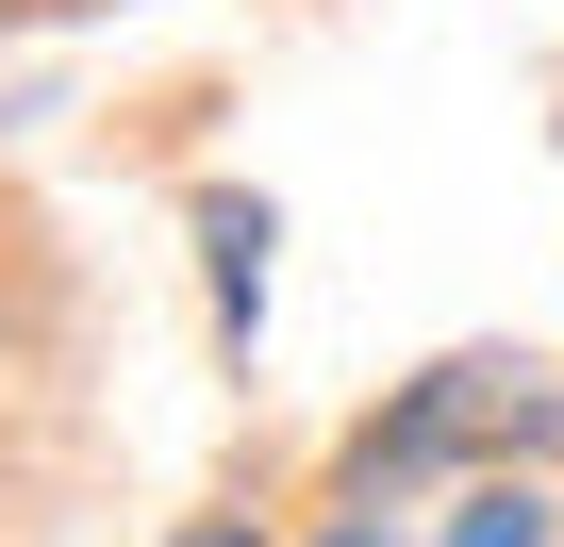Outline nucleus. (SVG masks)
I'll list each match as a JSON object with an SVG mask.
<instances>
[{
    "label": "nucleus",
    "mask_w": 564,
    "mask_h": 547,
    "mask_svg": "<svg viewBox=\"0 0 564 547\" xmlns=\"http://www.w3.org/2000/svg\"><path fill=\"white\" fill-rule=\"evenodd\" d=\"M547 415H564V398H547L531 365H448L415 415H382V431H366V481H399V464H448V448H481V431H514V448H531Z\"/></svg>",
    "instance_id": "f257e3e1"
},
{
    "label": "nucleus",
    "mask_w": 564,
    "mask_h": 547,
    "mask_svg": "<svg viewBox=\"0 0 564 547\" xmlns=\"http://www.w3.org/2000/svg\"><path fill=\"white\" fill-rule=\"evenodd\" d=\"M199 232H216V299H232V316H265V216H249V199H216Z\"/></svg>",
    "instance_id": "f03ea898"
},
{
    "label": "nucleus",
    "mask_w": 564,
    "mask_h": 547,
    "mask_svg": "<svg viewBox=\"0 0 564 547\" xmlns=\"http://www.w3.org/2000/svg\"><path fill=\"white\" fill-rule=\"evenodd\" d=\"M448 547H547V497H531V481H481V497L448 514Z\"/></svg>",
    "instance_id": "7ed1b4c3"
},
{
    "label": "nucleus",
    "mask_w": 564,
    "mask_h": 547,
    "mask_svg": "<svg viewBox=\"0 0 564 547\" xmlns=\"http://www.w3.org/2000/svg\"><path fill=\"white\" fill-rule=\"evenodd\" d=\"M183 547H249V530H183Z\"/></svg>",
    "instance_id": "20e7f679"
},
{
    "label": "nucleus",
    "mask_w": 564,
    "mask_h": 547,
    "mask_svg": "<svg viewBox=\"0 0 564 547\" xmlns=\"http://www.w3.org/2000/svg\"><path fill=\"white\" fill-rule=\"evenodd\" d=\"M333 547H382V530H333Z\"/></svg>",
    "instance_id": "39448f33"
}]
</instances>
